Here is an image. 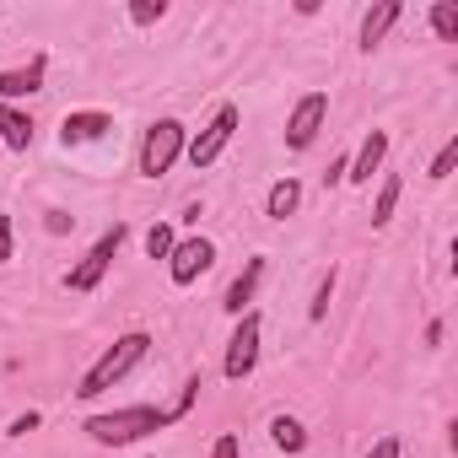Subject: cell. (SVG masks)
Masks as SVG:
<instances>
[{"label":"cell","instance_id":"cell-1","mask_svg":"<svg viewBox=\"0 0 458 458\" xmlns=\"http://www.w3.org/2000/svg\"><path fill=\"white\" fill-rule=\"evenodd\" d=\"M146 351H151V335H146V329H130V335H119V340H114V345H108V351H103V356L87 367V377H81V388H76V394H81V399H98V394H108L119 377H130V372L146 361Z\"/></svg>","mask_w":458,"mask_h":458},{"label":"cell","instance_id":"cell-2","mask_svg":"<svg viewBox=\"0 0 458 458\" xmlns=\"http://www.w3.org/2000/svg\"><path fill=\"white\" fill-rule=\"evenodd\" d=\"M173 415L167 410H157V404H130V410H114V415H87V437L98 442V447H124V442H140V437H151V431H162Z\"/></svg>","mask_w":458,"mask_h":458},{"label":"cell","instance_id":"cell-3","mask_svg":"<svg viewBox=\"0 0 458 458\" xmlns=\"http://www.w3.org/2000/svg\"><path fill=\"white\" fill-rule=\"evenodd\" d=\"M124 238H130V233H124V221H114L108 233L81 254V265H71V270H65V292H98V286H103V276H108V265L119 259Z\"/></svg>","mask_w":458,"mask_h":458},{"label":"cell","instance_id":"cell-4","mask_svg":"<svg viewBox=\"0 0 458 458\" xmlns=\"http://www.w3.org/2000/svg\"><path fill=\"white\" fill-rule=\"evenodd\" d=\"M183 146H189L183 124H178V119H157V124L146 130V140H140V178L173 173V162L183 157Z\"/></svg>","mask_w":458,"mask_h":458},{"label":"cell","instance_id":"cell-5","mask_svg":"<svg viewBox=\"0 0 458 458\" xmlns=\"http://www.w3.org/2000/svg\"><path fill=\"white\" fill-rule=\"evenodd\" d=\"M238 124H243V108H238V103H221V108L210 114V124H205V130H199V135L183 146V157H189L194 167H210V162H216L226 146H233Z\"/></svg>","mask_w":458,"mask_h":458},{"label":"cell","instance_id":"cell-6","mask_svg":"<svg viewBox=\"0 0 458 458\" xmlns=\"http://www.w3.org/2000/svg\"><path fill=\"white\" fill-rule=\"evenodd\" d=\"M259 335H265V318L249 308L243 318H238V329H233V340H226V361H221V372L233 377V383H243L254 367H259Z\"/></svg>","mask_w":458,"mask_h":458},{"label":"cell","instance_id":"cell-7","mask_svg":"<svg viewBox=\"0 0 458 458\" xmlns=\"http://www.w3.org/2000/svg\"><path fill=\"white\" fill-rule=\"evenodd\" d=\"M324 119H329V98H324V92L297 98V108H292V119H286V146H292V151H308V146L318 140Z\"/></svg>","mask_w":458,"mask_h":458},{"label":"cell","instance_id":"cell-8","mask_svg":"<svg viewBox=\"0 0 458 458\" xmlns=\"http://www.w3.org/2000/svg\"><path fill=\"white\" fill-rule=\"evenodd\" d=\"M210 265H216V243H210V238H183V243H173V254H167L173 286H194Z\"/></svg>","mask_w":458,"mask_h":458},{"label":"cell","instance_id":"cell-9","mask_svg":"<svg viewBox=\"0 0 458 458\" xmlns=\"http://www.w3.org/2000/svg\"><path fill=\"white\" fill-rule=\"evenodd\" d=\"M44 76H49V55H33L28 65L0 71V103H17V98H33V92H44Z\"/></svg>","mask_w":458,"mask_h":458},{"label":"cell","instance_id":"cell-10","mask_svg":"<svg viewBox=\"0 0 458 458\" xmlns=\"http://www.w3.org/2000/svg\"><path fill=\"white\" fill-rule=\"evenodd\" d=\"M383 157H388V130H367L361 151L345 162V183H372V173L383 167Z\"/></svg>","mask_w":458,"mask_h":458},{"label":"cell","instance_id":"cell-11","mask_svg":"<svg viewBox=\"0 0 458 458\" xmlns=\"http://www.w3.org/2000/svg\"><path fill=\"white\" fill-rule=\"evenodd\" d=\"M108 130H114V119H108V114H98V108H87V114H65L60 140H65V146H87V140H103Z\"/></svg>","mask_w":458,"mask_h":458},{"label":"cell","instance_id":"cell-12","mask_svg":"<svg viewBox=\"0 0 458 458\" xmlns=\"http://www.w3.org/2000/svg\"><path fill=\"white\" fill-rule=\"evenodd\" d=\"M259 281H265V259H249V265H243V276L226 286L221 308L233 313V318H243V313H249V302H254V292H259Z\"/></svg>","mask_w":458,"mask_h":458},{"label":"cell","instance_id":"cell-13","mask_svg":"<svg viewBox=\"0 0 458 458\" xmlns=\"http://www.w3.org/2000/svg\"><path fill=\"white\" fill-rule=\"evenodd\" d=\"M399 17H404V6H399V0H383V6H372V12L361 17V49L372 55V49L388 38V28H394Z\"/></svg>","mask_w":458,"mask_h":458},{"label":"cell","instance_id":"cell-14","mask_svg":"<svg viewBox=\"0 0 458 458\" xmlns=\"http://www.w3.org/2000/svg\"><path fill=\"white\" fill-rule=\"evenodd\" d=\"M0 140H6V151H28L33 146V119L17 103H0Z\"/></svg>","mask_w":458,"mask_h":458},{"label":"cell","instance_id":"cell-15","mask_svg":"<svg viewBox=\"0 0 458 458\" xmlns=\"http://www.w3.org/2000/svg\"><path fill=\"white\" fill-rule=\"evenodd\" d=\"M297 205H302V183H297V178H281V183H270V194H265V216H270V221H286V216H297Z\"/></svg>","mask_w":458,"mask_h":458},{"label":"cell","instance_id":"cell-16","mask_svg":"<svg viewBox=\"0 0 458 458\" xmlns=\"http://www.w3.org/2000/svg\"><path fill=\"white\" fill-rule=\"evenodd\" d=\"M270 442H276L281 453H302V447H308V426H302L297 415H276V420H270Z\"/></svg>","mask_w":458,"mask_h":458},{"label":"cell","instance_id":"cell-17","mask_svg":"<svg viewBox=\"0 0 458 458\" xmlns=\"http://www.w3.org/2000/svg\"><path fill=\"white\" fill-rule=\"evenodd\" d=\"M399 194H404V183L388 173V178H383V189H377V199H372V226H388V221H394V210H399Z\"/></svg>","mask_w":458,"mask_h":458},{"label":"cell","instance_id":"cell-18","mask_svg":"<svg viewBox=\"0 0 458 458\" xmlns=\"http://www.w3.org/2000/svg\"><path fill=\"white\" fill-rule=\"evenodd\" d=\"M431 33L442 44H458V6H453V0H437V6H431Z\"/></svg>","mask_w":458,"mask_h":458},{"label":"cell","instance_id":"cell-19","mask_svg":"<svg viewBox=\"0 0 458 458\" xmlns=\"http://www.w3.org/2000/svg\"><path fill=\"white\" fill-rule=\"evenodd\" d=\"M173 243H178V238H173V226H162V221L146 233V254H151V259H167V254H173Z\"/></svg>","mask_w":458,"mask_h":458},{"label":"cell","instance_id":"cell-20","mask_svg":"<svg viewBox=\"0 0 458 458\" xmlns=\"http://www.w3.org/2000/svg\"><path fill=\"white\" fill-rule=\"evenodd\" d=\"M329 297H335V270H329V276L318 281V292H313V302H308V318H313V324H318V318L329 313Z\"/></svg>","mask_w":458,"mask_h":458},{"label":"cell","instance_id":"cell-21","mask_svg":"<svg viewBox=\"0 0 458 458\" xmlns=\"http://www.w3.org/2000/svg\"><path fill=\"white\" fill-rule=\"evenodd\" d=\"M162 17H167L162 0H140V6H130V22H135V28H151V22H162Z\"/></svg>","mask_w":458,"mask_h":458},{"label":"cell","instance_id":"cell-22","mask_svg":"<svg viewBox=\"0 0 458 458\" xmlns=\"http://www.w3.org/2000/svg\"><path fill=\"white\" fill-rule=\"evenodd\" d=\"M453 162H458V140H447V146H442V151H437V162H431V178H437V183H442V178H447V173H453Z\"/></svg>","mask_w":458,"mask_h":458},{"label":"cell","instance_id":"cell-23","mask_svg":"<svg viewBox=\"0 0 458 458\" xmlns=\"http://www.w3.org/2000/svg\"><path fill=\"white\" fill-rule=\"evenodd\" d=\"M38 420H44V415H38V410H28V415H17L6 431H12V437H28V431H38Z\"/></svg>","mask_w":458,"mask_h":458},{"label":"cell","instance_id":"cell-24","mask_svg":"<svg viewBox=\"0 0 458 458\" xmlns=\"http://www.w3.org/2000/svg\"><path fill=\"white\" fill-rule=\"evenodd\" d=\"M12 216H0V265H12Z\"/></svg>","mask_w":458,"mask_h":458},{"label":"cell","instance_id":"cell-25","mask_svg":"<svg viewBox=\"0 0 458 458\" xmlns=\"http://www.w3.org/2000/svg\"><path fill=\"white\" fill-rule=\"evenodd\" d=\"M210 458H243V453H238V437H233V431H226V437H216Z\"/></svg>","mask_w":458,"mask_h":458},{"label":"cell","instance_id":"cell-26","mask_svg":"<svg viewBox=\"0 0 458 458\" xmlns=\"http://www.w3.org/2000/svg\"><path fill=\"white\" fill-rule=\"evenodd\" d=\"M367 458H399V437H377Z\"/></svg>","mask_w":458,"mask_h":458},{"label":"cell","instance_id":"cell-27","mask_svg":"<svg viewBox=\"0 0 458 458\" xmlns=\"http://www.w3.org/2000/svg\"><path fill=\"white\" fill-rule=\"evenodd\" d=\"M345 162H351V157H340V162H335V167L324 173V183H345Z\"/></svg>","mask_w":458,"mask_h":458}]
</instances>
